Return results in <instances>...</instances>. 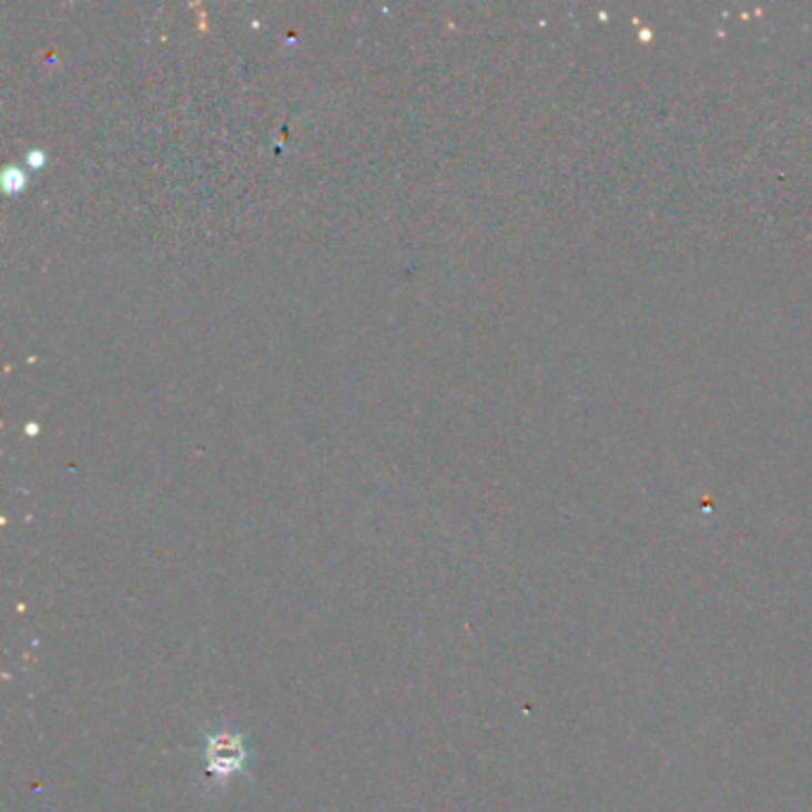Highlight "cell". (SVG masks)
<instances>
[{"label":"cell","instance_id":"1","mask_svg":"<svg viewBox=\"0 0 812 812\" xmlns=\"http://www.w3.org/2000/svg\"><path fill=\"white\" fill-rule=\"evenodd\" d=\"M205 770L213 779H230L248 760L246 739L236 732H217L205 737Z\"/></svg>","mask_w":812,"mask_h":812}]
</instances>
